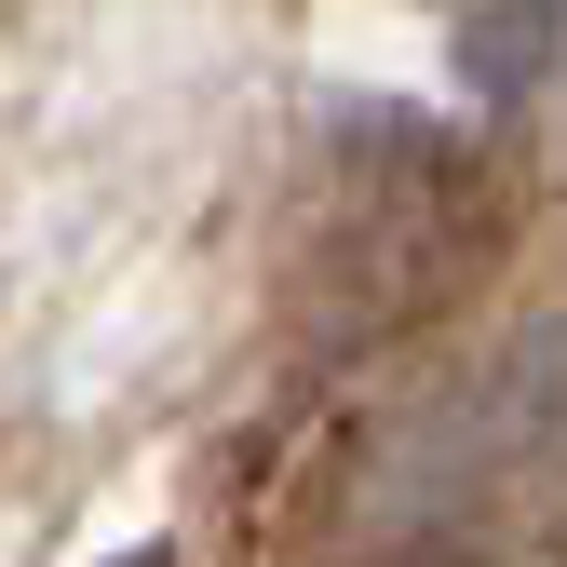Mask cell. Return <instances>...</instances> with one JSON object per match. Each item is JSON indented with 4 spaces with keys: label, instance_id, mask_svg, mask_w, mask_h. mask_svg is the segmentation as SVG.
I'll use <instances>...</instances> for the list:
<instances>
[{
    "label": "cell",
    "instance_id": "cell-1",
    "mask_svg": "<svg viewBox=\"0 0 567 567\" xmlns=\"http://www.w3.org/2000/svg\"><path fill=\"white\" fill-rule=\"evenodd\" d=\"M135 567H163V554H135Z\"/></svg>",
    "mask_w": 567,
    "mask_h": 567
}]
</instances>
